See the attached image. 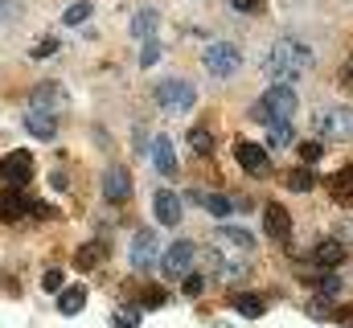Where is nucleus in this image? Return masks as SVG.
<instances>
[{
    "mask_svg": "<svg viewBox=\"0 0 353 328\" xmlns=\"http://www.w3.org/2000/svg\"><path fill=\"white\" fill-rule=\"evenodd\" d=\"M201 291H205V279L189 271V275H185V296H201Z\"/></svg>",
    "mask_w": 353,
    "mask_h": 328,
    "instance_id": "obj_32",
    "label": "nucleus"
},
{
    "mask_svg": "<svg viewBox=\"0 0 353 328\" xmlns=\"http://www.w3.org/2000/svg\"><path fill=\"white\" fill-rule=\"evenodd\" d=\"M54 50H58V41H54V37H46V41H37V45H33V58H50Z\"/></svg>",
    "mask_w": 353,
    "mask_h": 328,
    "instance_id": "obj_34",
    "label": "nucleus"
},
{
    "mask_svg": "<svg viewBox=\"0 0 353 328\" xmlns=\"http://www.w3.org/2000/svg\"><path fill=\"white\" fill-rule=\"evenodd\" d=\"M193 99H197V90H193V82H185V79H165L157 86V103H161V111H169V115L189 111Z\"/></svg>",
    "mask_w": 353,
    "mask_h": 328,
    "instance_id": "obj_3",
    "label": "nucleus"
},
{
    "mask_svg": "<svg viewBox=\"0 0 353 328\" xmlns=\"http://www.w3.org/2000/svg\"><path fill=\"white\" fill-rule=\"evenodd\" d=\"M103 258H107V243H87L79 246V271H94V267H103Z\"/></svg>",
    "mask_w": 353,
    "mask_h": 328,
    "instance_id": "obj_21",
    "label": "nucleus"
},
{
    "mask_svg": "<svg viewBox=\"0 0 353 328\" xmlns=\"http://www.w3.org/2000/svg\"><path fill=\"white\" fill-rule=\"evenodd\" d=\"M62 21H66V25H83V21H90V0H79V4H70V8L62 12Z\"/></svg>",
    "mask_w": 353,
    "mask_h": 328,
    "instance_id": "obj_27",
    "label": "nucleus"
},
{
    "mask_svg": "<svg viewBox=\"0 0 353 328\" xmlns=\"http://www.w3.org/2000/svg\"><path fill=\"white\" fill-rule=\"evenodd\" d=\"M189 148H193L197 156H210V152H214V136H210V127H189Z\"/></svg>",
    "mask_w": 353,
    "mask_h": 328,
    "instance_id": "obj_26",
    "label": "nucleus"
},
{
    "mask_svg": "<svg viewBox=\"0 0 353 328\" xmlns=\"http://www.w3.org/2000/svg\"><path fill=\"white\" fill-rule=\"evenodd\" d=\"M152 164H157L161 176H173L176 172V152H173V140L169 136H157L152 140Z\"/></svg>",
    "mask_w": 353,
    "mask_h": 328,
    "instance_id": "obj_16",
    "label": "nucleus"
},
{
    "mask_svg": "<svg viewBox=\"0 0 353 328\" xmlns=\"http://www.w3.org/2000/svg\"><path fill=\"white\" fill-rule=\"evenodd\" d=\"M41 287H46V291H58V287H62V271H58V267H50V271L41 275Z\"/></svg>",
    "mask_w": 353,
    "mask_h": 328,
    "instance_id": "obj_31",
    "label": "nucleus"
},
{
    "mask_svg": "<svg viewBox=\"0 0 353 328\" xmlns=\"http://www.w3.org/2000/svg\"><path fill=\"white\" fill-rule=\"evenodd\" d=\"M165 300H169V291H165V287H148V291L140 296V304H144V308H165Z\"/></svg>",
    "mask_w": 353,
    "mask_h": 328,
    "instance_id": "obj_29",
    "label": "nucleus"
},
{
    "mask_svg": "<svg viewBox=\"0 0 353 328\" xmlns=\"http://www.w3.org/2000/svg\"><path fill=\"white\" fill-rule=\"evenodd\" d=\"M201 205H205L214 218H230V214H234V197H226V193H210V197H201Z\"/></svg>",
    "mask_w": 353,
    "mask_h": 328,
    "instance_id": "obj_25",
    "label": "nucleus"
},
{
    "mask_svg": "<svg viewBox=\"0 0 353 328\" xmlns=\"http://www.w3.org/2000/svg\"><path fill=\"white\" fill-rule=\"evenodd\" d=\"M234 161L243 164V172H251V176H267V172H271L267 152L259 144H251V140H239V144H234Z\"/></svg>",
    "mask_w": 353,
    "mask_h": 328,
    "instance_id": "obj_7",
    "label": "nucleus"
},
{
    "mask_svg": "<svg viewBox=\"0 0 353 328\" xmlns=\"http://www.w3.org/2000/svg\"><path fill=\"white\" fill-rule=\"evenodd\" d=\"M62 103H66V99H62V86H58V82H46V86L33 90V107H29V111H46V115H54Z\"/></svg>",
    "mask_w": 353,
    "mask_h": 328,
    "instance_id": "obj_17",
    "label": "nucleus"
},
{
    "mask_svg": "<svg viewBox=\"0 0 353 328\" xmlns=\"http://www.w3.org/2000/svg\"><path fill=\"white\" fill-rule=\"evenodd\" d=\"M321 152H325V144H321V140H304V144H300V156H304V164L321 161Z\"/></svg>",
    "mask_w": 353,
    "mask_h": 328,
    "instance_id": "obj_30",
    "label": "nucleus"
},
{
    "mask_svg": "<svg viewBox=\"0 0 353 328\" xmlns=\"http://www.w3.org/2000/svg\"><path fill=\"white\" fill-rule=\"evenodd\" d=\"M103 197H107V201H128V197H132V176H128L123 164H111V168L103 172Z\"/></svg>",
    "mask_w": 353,
    "mask_h": 328,
    "instance_id": "obj_10",
    "label": "nucleus"
},
{
    "mask_svg": "<svg viewBox=\"0 0 353 328\" xmlns=\"http://www.w3.org/2000/svg\"><path fill=\"white\" fill-rule=\"evenodd\" d=\"M157 58H161V45H157V37H152V41H144V54H140V62H144V66H152Z\"/></svg>",
    "mask_w": 353,
    "mask_h": 328,
    "instance_id": "obj_33",
    "label": "nucleus"
},
{
    "mask_svg": "<svg viewBox=\"0 0 353 328\" xmlns=\"http://www.w3.org/2000/svg\"><path fill=\"white\" fill-rule=\"evenodd\" d=\"M25 127H29V136H37V140H54V136H58V119L46 115V111H29V115H25Z\"/></svg>",
    "mask_w": 353,
    "mask_h": 328,
    "instance_id": "obj_19",
    "label": "nucleus"
},
{
    "mask_svg": "<svg viewBox=\"0 0 353 328\" xmlns=\"http://www.w3.org/2000/svg\"><path fill=\"white\" fill-rule=\"evenodd\" d=\"M29 214H33V218H54V209H50V205H41V201H33V205H29Z\"/></svg>",
    "mask_w": 353,
    "mask_h": 328,
    "instance_id": "obj_37",
    "label": "nucleus"
},
{
    "mask_svg": "<svg viewBox=\"0 0 353 328\" xmlns=\"http://www.w3.org/2000/svg\"><path fill=\"white\" fill-rule=\"evenodd\" d=\"M312 263H316V267H325V271H337V267L345 263V243H337V238L316 243V246H312Z\"/></svg>",
    "mask_w": 353,
    "mask_h": 328,
    "instance_id": "obj_14",
    "label": "nucleus"
},
{
    "mask_svg": "<svg viewBox=\"0 0 353 328\" xmlns=\"http://www.w3.org/2000/svg\"><path fill=\"white\" fill-rule=\"evenodd\" d=\"M152 214H157L161 226H176V222H181V197H176L173 189H161V193L152 197Z\"/></svg>",
    "mask_w": 353,
    "mask_h": 328,
    "instance_id": "obj_13",
    "label": "nucleus"
},
{
    "mask_svg": "<svg viewBox=\"0 0 353 328\" xmlns=\"http://www.w3.org/2000/svg\"><path fill=\"white\" fill-rule=\"evenodd\" d=\"M292 140H296V127H292V119L267 123V144H271V148H288Z\"/></svg>",
    "mask_w": 353,
    "mask_h": 328,
    "instance_id": "obj_22",
    "label": "nucleus"
},
{
    "mask_svg": "<svg viewBox=\"0 0 353 328\" xmlns=\"http://www.w3.org/2000/svg\"><path fill=\"white\" fill-rule=\"evenodd\" d=\"M316 291H321V296H329V300H337V296H341V275H333V271H329V275H321V279H316Z\"/></svg>",
    "mask_w": 353,
    "mask_h": 328,
    "instance_id": "obj_28",
    "label": "nucleus"
},
{
    "mask_svg": "<svg viewBox=\"0 0 353 328\" xmlns=\"http://www.w3.org/2000/svg\"><path fill=\"white\" fill-rule=\"evenodd\" d=\"M316 132H325V140H353V107H333L316 115Z\"/></svg>",
    "mask_w": 353,
    "mask_h": 328,
    "instance_id": "obj_5",
    "label": "nucleus"
},
{
    "mask_svg": "<svg viewBox=\"0 0 353 328\" xmlns=\"http://www.w3.org/2000/svg\"><path fill=\"white\" fill-rule=\"evenodd\" d=\"M132 267H136V271L157 267V234H152V230H140V234L132 238Z\"/></svg>",
    "mask_w": 353,
    "mask_h": 328,
    "instance_id": "obj_11",
    "label": "nucleus"
},
{
    "mask_svg": "<svg viewBox=\"0 0 353 328\" xmlns=\"http://www.w3.org/2000/svg\"><path fill=\"white\" fill-rule=\"evenodd\" d=\"M157 21H161V17H157L152 8H148V12H140V17L132 21V33H136L140 41H152V37H157Z\"/></svg>",
    "mask_w": 353,
    "mask_h": 328,
    "instance_id": "obj_24",
    "label": "nucleus"
},
{
    "mask_svg": "<svg viewBox=\"0 0 353 328\" xmlns=\"http://www.w3.org/2000/svg\"><path fill=\"white\" fill-rule=\"evenodd\" d=\"M136 320H140V316H136V312H128V308H123V312H115V325H119V328H136Z\"/></svg>",
    "mask_w": 353,
    "mask_h": 328,
    "instance_id": "obj_35",
    "label": "nucleus"
},
{
    "mask_svg": "<svg viewBox=\"0 0 353 328\" xmlns=\"http://www.w3.org/2000/svg\"><path fill=\"white\" fill-rule=\"evenodd\" d=\"M312 185H316V172H312L308 164H300V168L288 172V189H292V193H308Z\"/></svg>",
    "mask_w": 353,
    "mask_h": 328,
    "instance_id": "obj_23",
    "label": "nucleus"
},
{
    "mask_svg": "<svg viewBox=\"0 0 353 328\" xmlns=\"http://www.w3.org/2000/svg\"><path fill=\"white\" fill-rule=\"evenodd\" d=\"M263 230L275 243H288V238H292V214H288L283 205H267L263 209Z\"/></svg>",
    "mask_w": 353,
    "mask_h": 328,
    "instance_id": "obj_12",
    "label": "nucleus"
},
{
    "mask_svg": "<svg viewBox=\"0 0 353 328\" xmlns=\"http://www.w3.org/2000/svg\"><path fill=\"white\" fill-rule=\"evenodd\" d=\"M230 4H234L239 12H259V8H263V0H230Z\"/></svg>",
    "mask_w": 353,
    "mask_h": 328,
    "instance_id": "obj_36",
    "label": "nucleus"
},
{
    "mask_svg": "<svg viewBox=\"0 0 353 328\" xmlns=\"http://www.w3.org/2000/svg\"><path fill=\"white\" fill-rule=\"evenodd\" d=\"M29 205H33V197H29L21 185H8V189L0 193V222H17V218H25Z\"/></svg>",
    "mask_w": 353,
    "mask_h": 328,
    "instance_id": "obj_9",
    "label": "nucleus"
},
{
    "mask_svg": "<svg viewBox=\"0 0 353 328\" xmlns=\"http://www.w3.org/2000/svg\"><path fill=\"white\" fill-rule=\"evenodd\" d=\"M341 86H350V90H353V62L341 66Z\"/></svg>",
    "mask_w": 353,
    "mask_h": 328,
    "instance_id": "obj_38",
    "label": "nucleus"
},
{
    "mask_svg": "<svg viewBox=\"0 0 353 328\" xmlns=\"http://www.w3.org/2000/svg\"><path fill=\"white\" fill-rule=\"evenodd\" d=\"M296 107H300V99H296L292 82H275L263 99L255 103V119H263V123H279V119H292Z\"/></svg>",
    "mask_w": 353,
    "mask_h": 328,
    "instance_id": "obj_2",
    "label": "nucleus"
},
{
    "mask_svg": "<svg viewBox=\"0 0 353 328\" xmlns=\"http://www.w3.org/2000/svg\"><path fill=\"white\" fill-rule=\"evenodd\" d=\"M205 70L210 74H218V79H230L239 66H243V54H239V45H226V41H214L210 50H205Z\"/></svg>",
    "mask_w": 353,
    "mask_h": 328,
    "instance_id": "obj_4",
    "label": "nucleus"
},
{
    "mask_svg": "<svg viewBox=\"0 0 353 328\" xmlns=\"http://www.w3.org/2000/svg\"><path fill=\"white\" fill-rule=\"evenodd\" d=\"M193 254H197L193 243H185V238H181V243H173L165 254H161V271H165L169 279H185V275L193 271Z\"/></svg>",
    "mask_w": 353,
    "mask_h": 328,
    "instance_id": "obj_6",
    "label": "nucleus"
},
{
    "mask_svg": "<svg viewBox=\"0 0 353 328\" xmlns=\"http://www.w3.org/2000/svg\"><path fill=\"white\" fill-rule=\"evenodd\" d=\"M329 197H333L337 205H353V164L341 168L337 176H329Z\"/></svg>",
    "mask_w": 353,
    "mask_h": 328,
    "instance_id": "obj_18",
    "label": "nucleus"
},
{
    "mask_svg": "<svg viewBox=\"0 0 353 328\" xmlns=\"http://www.w3.org/2000/svg\"><path fill=\"white\" fill-rule=\"evenodd\" d=\"M230 308H234L239 316H247V320H259L267 312V300L259 291H239V296H230Z\"/></svg>",
    "mask_w": 353,
    "mask_h": 328,
    "instance_id": "obj_15",
    "label": "nucleus"
},
{
    "mask_svg": "<svg viewBox=\"0 0 353 328\" xmlns=\"http://www.w3.org/2000/svg\"><path fill=\"white\" fill-rule=\"evenodd\" d=\"M87 308V291L83 287H62V296H58V312L62 316H79Z\"/></svg>",
    "mask_w": 353,
    "mask_h": 328,
    "instance_id": "obj_20",
    "label": "nucleus"
},
{
    "mask_svg": "<svg viewBox=\"0 0 353 328\" xmlns=\"http://www.w3.org/2000/svg\"><path fill=\"white\" fill-rule=\"evenodd\" d=\"M29 176H33V156L29 152H8L4 161H0V181H8V185H29Z\"/></svg>",
    "mask_w": 353,
    "mask_h": 328,
    "instance_id": "obj_8",
    "label": "nucleus"
},
{
    "mask_svg": "<svg viewBox=\"0 0 353 328\" xmlns=\"http://www.w3.org/2000/svg\"><path fill=\"white\" fill-rule=\"evenodd\" d=\"M312 50L300 41V37H279L271 50H267V74L275 82H292L300 79V74H308L312 70Z\"/></svg>",
    "mask_w": 353,
    "mask_h": 328,
    "instance_id": "obj_1",
    "label": "nucleus"
}]
</instances>
